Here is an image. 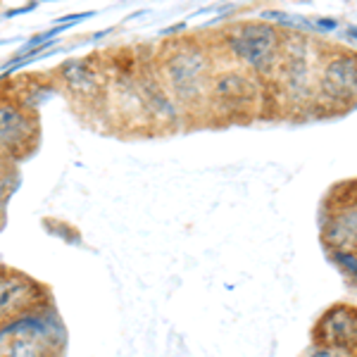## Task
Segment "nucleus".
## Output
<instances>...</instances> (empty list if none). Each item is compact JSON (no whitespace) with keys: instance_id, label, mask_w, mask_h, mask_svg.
<instances>
[{"instance_id":"6e6552de","label":"nucleus","mask_w":357,"mask_h":357,"mask_svg":"<svg viewBox=\"0 0 357 357\" xmlns=\"http://www.w3.org/2000/svg\"><path fill=\"white\" fill-rule=\"evenodd\" d=\"M317 341L357 353V310L333 307L317 326Z\"/></svg>"},{"instance_id":"20e7f679","label":"nucleus","mask_w":357,"mask_h":357,"mask_svg":"<svg viewBox=\"0 0 357 357\" xmlns=\"http://www.w3.org/2000/svg\"><path fill=\"white\" fill-rule=\"evenodd\" d=\"M41 126L33 107L17 96H0V151L10 162H20L38 146Z\"/></svg>"},{"instance_id":"f3484780","label":"nucleus","mask_w":357,"mask_h":357,"mask_svg":"<svg viewBox=\"0 0 357 357\" xmlns=\"http://www.w3.org/2000/svg\"><path fill=\"white\" fill-rule=\"evenodd\" d=\"M183 29H186V22H181V24H174L172 29H165V31H162V36H172V33L183 31Z\"/></svg>"},{"instance_id":"423d86ee","label":"nucleus","mask_w":357,"mask_h":357,"mask_svg":"<svg viewBox=\"0 0 357 357\" xmlns=\"http://www.w3.org/2000/svg\"><path fill=\"white\" fill-rule=\"evenodd\" d=\"M55 79L74 100L84 102V105H93L96 100H105L107 72L102 69V65H98V60H91V57L65 60L55 72Z\"/></svg>"},{"instance_id":"f03ea898","label":"nucleus","mask_w":357,"mask_h":357,"mask_svg":"<svg viewBox=\"0 0 357 357\" xmlns=\"http://www.w3.org/2000/svg\"><path fill=\"white\" fill-rule=\"evenodd\" d=\"M224 50L252 74H272L279 67L281 36L272 24L245 22L227 29Z\"/></svg>"},{"instance_id":"6ab92c4d","label":"nucleus","mask_w":357,"mask_h":357,"mask_svg":"<svg viewBox=\"0 0 357 357\" xmlns=\"http://www.w3.org/2000/svg\"><path fill=\"white\" fill-rule=\"evenodd\" d=\"M38 3H50V0H38Z\"/></svg>"},{"instance_id":"4468645a","label":"nucleus","mask_w":357,"mask_h":357,"mask_svg":"<svg viewBox=\"0 0 357 357\" xmlns=\"http://www.w3.org/2000/svg\"><path fill=\"white\" fill-rule=\"evenodd\" d=\"M98 13L96 10H89V13H69V15H62L57 17L55 24H65V26H72V24H82V22L91 20V17H96Z\"/></svg>"},{"instance_id":"dca6fc26","label":"nucleus","mask_w":357,"mask_h":357,"mask_svg":"<svg viewBox=\"0 0 357 357\" xmlns=\"http://www.w3.org/2000/svg\"><path fill=\"white\" fill-rule=\"evenodd\" d=\"M38 5V0H31V3H26L24 8H17V10H10V13H5L8 20H13V17H20V15H26V13H33V8Z\"/></svg>"},{"instance_id":"f257e3e1","label":"nucleus","mask_w":357,"mask_h":357,"mask_svg":"<svg viewBox=\"0 0 357 357\" xmlns=\"http://www.w3.org/2000/svg\"><path fill=\"white\" fill-rule=\"evenodd\" d=\"M158 77L176 98L183 112L205 110L207 86L212 79V57L198 43L191 41H174L167 43L158 60Z\"/></svg>"},{"instance_id":"9d476101","label":"nucleus","mask_w":357,"mask_h":357,"mask_svg":"<svg viewBox=\"0 0 357 357\" xmlns=\"http://www.w3.org/2000/svg\"><path fill=\"white\" fill-rule=\"evenodd\" d=\"M324 238L336 250H348V248L357 245V205L345 207L336 217H331Z\"/></svg>"},{"instance_id":"a211bd4d","label":"nucleus","mask_w":357,"mask_h":357,"mask_svg":"<svg viewBox=\"0 0 357 357\" xmlns=\"http://www.w3.org/2000/svg\"><path fill=\"white\" fill-rule=\"evenodd\" d=\"M348 33H350V38H357V29H350Z\"/></svg>"},{"instance_id":"39448f33","label":"nucleus","mask_w":357,"mask_h":357,"mask_svg":"<svg viewBox=\"0 0 357 357\" xmlns=\"http://www.w3.org/2000/svg\"><path fill=\"white\" fill-rule=\"evenodd\" d=\"M48 289L20 269L0 267V326L50 303Z\"/></svg>"},{"instance_id":"0eeeda50","label":"nucleus","mask_w":357,"mask_h":357,"mask_svg":"<svg viewBox=\"0 0 357 357\" xmlns=\"http://www.w3.org/2000/svg\"><path fill=\"white\" fill-rule=\"evenodd\" d=\"M136 84L141 91V100L146 107L148 122L153 126H172L181 122L183 107L176 102V98L169 93V89L162 84V79L158 77V72H151L148 67L136 69Z\"/></svg>"},{"instance_id":"f8f14e48","label":"nucleus","mask_w":357,"mask_h":357,"mask_svg":"<svg viewBox=\"0 0 357 357\" xmlns=\"http://www.w3.org/2000/svg\"><path fill=\"white\" fill-rule=\"evenodd\" d=\"M307 357H357L355 350H345V348H336V345H314V348H310Z\"/></svg>"},{"instance_id":"7ed1b4c3","label":"nucleus","mask_w":357,"mask_h":357,"mask_svg":"<svg viewBox=\"0 0 357 357\" xmlns=\"http://www.w3.org/2000/svg\"><path fill=\"white\" fill-rule=\"evenodd\" d=\"M257 105V86L248 69H215L207 86L205 110L220 119H236L250 114Z\"/></svg>"},{"instance_id":"ddd939ff","label":"nucleus","mask_w":357,"mask_h":357,"mask_svg":"<svg viewBox=\"0 0 357 357\" xmlns=\"http://www.w3.org/2000/svg\"><path fill=\"white\" fill-rule=\"evenodd\" d=\"M333 257H336V262L341 264L345 272H348L350 276H355V279H357V252L336 250V252H333Z\"/></svg>"},{"instance_id":"9b49d317","label":"nucleus","mask_w":357,"mask_h":357,"mask_svg":"<svg viewBox=\"0 0 357 357\" xmlns=\"http://www.w3.org/2000/svg\"><path fill=\"white\" fill-rule=\"evenodd\" d=\"M62 345L43 341V338L31 336H15L5 338L0 357H60Z\"/></svg>"},{"instance_id":"1a4fd4ad","label":"nucleus","mask_w":357,"mask_h":357,"mask_svg":"<svg viewBox=\"0 0 357 357\" xmlns=\"http://www.w3.org/2000/svg\"><path fill=\"white\" fill-rule=\"evenodd\" d=\"M321 89L333 100H348L357 89V65L353 60H333L324 72Z\"/></svg>"},{"instance_id":"2eb2a0df","label":"nucleus","mask_w":357,"mask_h":357,"mask_svg":"<svg viewBox=\"0 0 357 357\" xmlns=\"http://www.w3.org/2000/svg\"><path fill=\"white\" fill-rule=\"evenodd\" d=\"M13 165L8 158H5V153L0 151V181H5V178H10V172H13Z\"/></svg>"}]
</instances>
